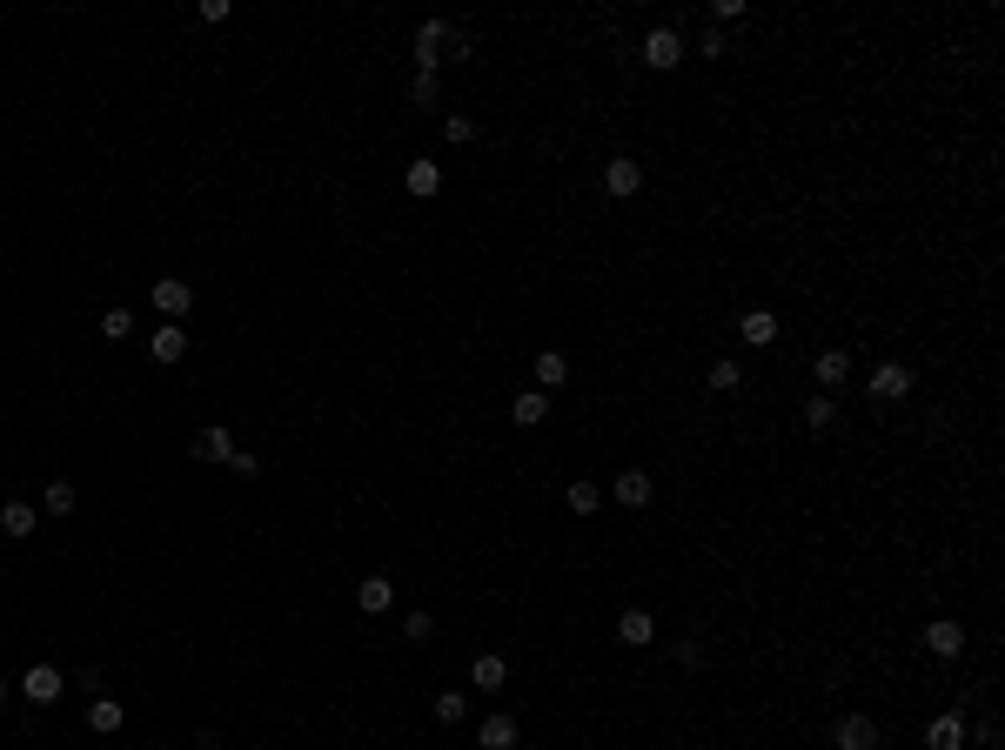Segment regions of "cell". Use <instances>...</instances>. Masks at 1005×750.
<instances>
[{
    "mask_svg": "<svg viewBox=\"0 0 1005 750\" xmlns=\"http://www.w3.org/2000/svg\"><path fill=\"white\" fill-rule=\"evenodd\" d=\"M677 663H684V670H697V663H704V643H697V637L677 643Z\"/></svg>",
    "mask_w": 1005,
    "mask_h": 750,
    "instance_id": "e575fe53",
    "label": "cell"
},
{
    "mask_svg": "<svg viewBox=\"0 0 1005 750\" xmlns=\"http://www.w3.org/2000/svg\"><path fill=\"white\" fill-rule=\"evenodd\" d=\"M516 737H523V724H516L510 710H490V717H483V750H516Z\"/></svg>",
    "mask_w": 1005,
    "mask_h": 750,
    "instance_id": "44dd1931",
    "label": "cell"
},
{
    "mask_svg": "<svg viewBox=\"0 0 1005 750\" xmlns=\"http://www.w3.org/2000/svg\"><path fill=\"white\" fill-rule=\"evenodd\" d=\"M469 684H476L483 697H490V690H503V684H510V663L496 657V650H476V657H469Z\"/></svg>",
    "mask_w": 1005,
    "mask_h": 750,
    "instance_id": "30bf717a",
    "label": "cell"
},
{
    "mask_svg": "<svg viewBox=\"0 0 1005 750\" xmlns=\"http://www.w3.org/2000/svg\"><path fill=\"white\" fill-rule=\"evenodd\" d=\"M563 503H570V516H597L603 489H597V483H570V489H563Z\"/></svg>",
    "mask_w": 1005,
    "mask_h": 750,
    "instance_id": "4316f807",
    "label": "cell"
},
{
    "mask_svg": "<svg viewBox=\"0 0 1005 750\" xmlns=\"http://www.w3.org/2000/svg\"><path fill=\"white\" fill-rule=\"evenodd\" d=\"M402 637H409V643H429V637H436V617H429V610H409V617H402Z\"/></svg>",
    "mask_w": 1005,
    "mask_h": 750,
    "instance_id": "4dcf8cb0",
    "label": "cell"
},
{
    "mask_svg": "<svg viewBox=\"0 0 1005 750\" xmlns=\"http://www.w3.org/2000/svg\"><path fill=\"white\" fill-rule=\"evenodd\" d=\"M409 101H416V108H436V101H443V74H436V67H429V74H416Z\"/></svg>",
    "mask_w": 1005,
    "mask_h": 750,
    "instance_id": "83f0119b",
    "label": "cell"
},
{
    "mask_svg": "<svg viewBox=\"0 0 1005 750\" xmlns=\"http://www.w3.org/2000/svg\"><path fill=\"white\" fill-rule=\"evenodd\" d=\"M603 188H610V195H637V188H644V161L610 155V168H603Z\"/></svg>",
    "mask_w": 1005,
    "mask_h": 750,
    "instance_id": "5bb4252c",
    "label": "cell"
},
{
    "mask_svg": "<svg viewBox=\"0 0 1005 750\" xmlns=\"http://www.w3.org/2000/svg\"><path fill=\"white\" fill-rule=\"evenodd\" d=\"M429 710H436V724H463V717H469V690H436V704H429Z\"/></svg>",
    "mask_w": 1005,
    "mask_h": 750,
    "instance_id": "484cf974",
    "label": "cell"
},
{
    "mask_svg": "<svg viewBox=\"0 0 1005 750\" xmlns=\"http://www.w3.org/2000/svg\"><path fill=\"white\" fill-rule=\"evenodd\" d=\"M704 382H711L717 396H731V389H744V362H731V355H717L711 369H704Z\"/></svg>",
    "mask_w": 1005,
    "mask_h": 750,
    "instance_id": "d4e9b609",
    "label": "cell"
},
{
    "mask_svg": "<svg viewBox=\"0 0 1005 750\" xmlns=\"http://www.w3.org/2000/svg\"><path fill=\"white\" fill-rule=\"evenodd\" d=\"M121 724H128V704H121V697H94V704H88V730H94V737H114Z\"/></svg>",
    "mask_w": 1005,
    "mask_h": 750,
    "instance_id": "ac0fdd59",
    "label": "cell"
},
{
    "mask_svg": "<svg viewBox=\"0 0 1005 750\" xmlns=\"http://www.w3.org/2000/svg\"><path fill=\"white\" fill-rule=\"evenodd\" d=\"M778 329H784V322H778L771 309H744V322H737V335H744L751 349H771V342H778Z\"/></svg>",
    "mask_w": 1005,
    "mask_h": 750,
    "instance_id": "2e32d148",
    "label": "cell"
},
{
    "mask_svg": "<svg viewBox=\"0 0 1005 750\" xmlns=\"http://www.w3.org/2000/svg\"><path fill=\"white\" fill-rule=\"evenodd\" d=\"M228 469H235V476H262V456H255V449H235Z\"/></svg>",
    "mask_w": 1005,
    "mask_h": 750,
    "instance_id": "d6a6232c",
    "label": "cell"
},
{
    "mask_svg": "<svg viewBox=\"0 0 1005 750\" xmlns=\"http://www.w3.org/2000/svg\"><path fill=\"white\" fill-rule=\"evenodd\" d=\"M34 530H41V509L34 503H0V536L7 543H27Z\"/></svg>",
    "mask_w": 1005,
    "mask_h": 750,
    "instance_id": "8fae6325",
    "label": "cell"
},
{
    "mask_svg": "<svg viewBox=\"0 0 1005 750\" xmlns=\"http://www.w3.org/2000/svg\"><path fill=\"white\" fill-rule=\"evenodd\" d=\"M831 422H838V409H831V396H811V402H804V429H818V436H825Z\"/></svg>",
    "mask_w": 1005,
    "mask_h": 750,
    "instance_id": "f1b7e54d",
    "label": "cell"
},
{
    "mask_svg": "<svg viewBox=\"0 0 1005 750\" xmlns=\"http://www.w3.org/2000/svg\"><path fill=\"white\" fill-rule=\"evenodd\" d=\"M563 382H570V362H563L557 349H543V355H536V389L550 396V389H563Z\"/></svg>",
    "mask_w": 1005,
    "mask_h": 750,
    "instance_id": "cb8c5ba5",
    "label": "cell"
},
{
    "mask_svg": "<svg viewBox=\"0 0 1005 750\" xmlns=\"http://www.w3.org/2000/svg\"><path fill=\"white\" fill-rule=\"evenodd\" d=\"M356 603H362V617H382V610H396V583H389V576H362Z\"/></svg>",
    "mask_w": 1005,
    "mask_h": 750,
    "instance_id": "9a60e30c",
    "label": "cell"
},
{
    "mask_svg": "<svg viewBox=\"0 0 1005 750\" xmlns=\"http://www.w3.org/2000/svg\"><path fill=\"white\" fill-rule=\"evenodd\" d=\"M148 302H155V315H161V322H181V315L195 309V282H188V275H155Z\"/></svg>",
    "mask_w": 1005,
    "mask_h": 750,
    "instance_id": "6da1fadb",
    "label": "cell"
},
{
    "mask_svg": "<svg viewBox=\"0 0 1005 750\" xmlns=\"http://www.w3.org/2000/svg\"><path fill=\"white\" fill-rule=\"evenodd\" d=\"M0 704H7V677H0Z\"/></svg>",
    "mask_w": 1005,
    "mask_h": 750,
    "instance_id": "d590c367",
    "label": "cell"
},
{
    "mask_svg": "<svg viewBox=\"0 0 1005 750\" xmlns=\"http://www.w3.org/2000/svg\"><path fill=\"white\" fill-rule=\"evenodd\" d=\"M443 141H449V148H469V141H476V121H469V114H449V121H443Z\"/></svg>",
    "mask_w": 1005,
    "mask_h": 750,
    "instance_id": "f546056e",
    "label": "cell"
},
{
    "mask_svg": "<svg viewBox=\"0 0 1005 750\" xmlns=\"http://www.w3.org/2000/svg\"><path fill=\"white\" fill-rule=\"evenodd\" d=\"M697 54H704V61H724V34H717V27H711V34L697 41Z\"/></svg>",
    "mask_w": 1005,
    "mask_h": 750,
    "instance_id": "836d02e7",
    "label": "cell"
},
{
    "mask_svg": "<svg viewBox=\"0 0 1005 750\" xmlns=\"http://www.w3.org/2000/svg\"><path fill=\"white\" fill-rule=\"evenodd\" d=\"M148 355H155L161 369H175L181 355H188V329H181V322H161V329L148 335Z\"/></svg>",
    "mask_w": 1005,
    "mask_h": 750,
    "instance_id": "9c48e42d",
    "label": "cell"
},
{
    "mask_svg": "<svg viewBox=\"0 0 1005 750\" xmlns=\"http://www.w3.org/2000/svg\"><path fill=\"white\" fill-rule=\"evenodd\" d=\"M61 690H67V677L54 670V663H34V670L21 677V697H27V704H54Z\"/></svg>",
    "mask_w": 1005,
    "mask_h": 750,
    "instance_id": "ba28073f",
    "label": "cell"
},
{
    "mask_svg": "<svg viewBox=\"0 0 1005 750\" xmlns=\"http://www.w3.org/2000/svg\"><path fill=\"white\" fill-rule=\"evenodd\" d=\"M195 463H228L235 456V429H222V422H208V429H195Z\"/></svg>",
    "mask_w": 1005,
    "mask_h": 750,
    "instance_id": "52a82bcc",
    "label": "cell"
},
{
    "mask_svg": "<svg viewBox=\"0 0 1005 750\" xmlns=\"http://www.w3.org/2000/svg\"><path fill=\"white\" fill-rule=\"evenodd\" d=\"M925 750H965V717L959 710H945V717L925 724Z\"/></svg>",
    "mask_w": 1005,
    "mask_h": 750,
    "instance_id": "4fadbf2b",
    "label": "cell"
},
{
    "mask_svg": "<svg viewBox=\"0 0 1005 750\" xmlns=\"http://www.w3.org/2000/svg\"><path fill=\"white\" fill-rule=\"evenodd\" d=\"M41 509H47V516H74V509H81V489H74V483H61V476H54V483L41 489Z\"/></svg>",
    "mask_w": 1005,
    "mask_h": 750,
    "instance_id": "603a6c76",
    "label": "cell"
},
{
    "mask_svg": "<svg viewBox=\"0 0 1005 750\" xmlns=\"http://www.w3.org/2000/svg\"><path fill=\"white\" fill-rule=\"evenodd\" d=\"M510 416H516V429H543V422H550V396H543V389H523V396L510 402Z\"/></svg>",
    "mask_w": 1005,
    "mask_h": 750,
    "instance_id": "7402d4cb",
    "label": "cell"
},
{
    "mask_svg": "<svg viewBox=\"0 0 1005 750\" xmlns=\"http://www.w3.org/2000/svg\"><path fill=\"white\" fill-rule=\"evenodd\" d=\"M811 375H818V389H825V396H838V389L851 382V355L845 349H825L818 362H811Z\"/></svg>",
    "mask_w": 1005,
    "mask_h": 750,
    "instance_id": "7c38bea8",
    "label": "cell"
},
{
    "mask_svg": "<svg viewBox=\"0 0 1005 750\" xmlns=\"http://www.w3.org/2000/svg\"><path fill=\"white\" fill-rule=\"evenodd\" d=\"M831 744H838V750H878V717L845 710V717H838V730H831Z\"/></svg>",
    "mask_w": 1005,
    "mask_h": 750,
    "instance_id": "277c9868",
    "label": "cell"
},
{
    "mask_svg": "<svg viewBox=\"0 0 1005 750\" xmlns=\"http://www.w3.org/2000/svg\"><path fill=\"white\" fill-rule=\"evenodd\" d=\"M610 496H617V503H624V509H644L650 496H657V483H650L644 469H624V476L610 483Z\"/></svg>",
    "mask_w": 1005,
    "mask_h": 750,
    "instance_id": "e0dca14e",
    "label": "cell"
},
{
    "mask_svg": "<svg viewBox=\"0 0 1005 750\" xmlns=\"http://www.w3.org/2000/svg\"><path fill=\"white\" fill-rule=\"evenodd\" d=\"M617 643H630V650L657 643V617H650V610H624V617H617Z\"/></svg>",
    "mask_w": 1005,
    "mask_h": 750,
    "instance_id": "ffe728a7",
    "label": "cell"
},
{
    "mask_svg": "<svg viewBox=\"0 0 1005 750\" xmlns=\"http://www.w3.org/2000/svg\"><path fill=\"white\" fill-rule=\"evenodd\" d=\"M402 188H409L416 201H429L436 188H443V161H409V168H402Z\"/></svg>",
    "mask_w": 1005,
    "mask_h": 750,
    "instance_id": "d6986e66",
    "label": "cell"
},
{
    "mask_svg": "<svg viewBox=\"0 0 1005 750\" xmlns=\"http://www.w3.org/2000/svg\"><path fill=\"white\" fill-rule=\"evenodd\" d=\"M918 643H925V657H938V663H959V657H965V623L938 617V623H925V630H918Z\"/></svg>",
    "mask_w": 1005,
    "mask_h": 750,
    "instance_id": "7a4b0ae2",
    "label": "cell"
},
{
    "mask_svg": "<svg viewBox=\"0 0 1005 750\" xmlns=\"http://www.w3.org/2000/svg\"><path fill=\"white\" fill-rule=\"evenodd\" d=\"M677 61H684V34H677V27H650V34H644V67L670 74Z\"/></svg>",
    "mask_w": 1005,
    "mask_h": 750,
    "instance_id": "3957f363",
    "label": "cell"
},
{
    "mask_svg": "<svg viewBox=\"0 0 1005 750\" xmlns=\"http://www.w3.org/2000/svg\"><path fill=\"white\" fill-rule=\"evenodd\" d=\"M865 389L878 402H905V396H912V369H905V362H878V369L865 375Z\"/></svg>",
    "mask_w": 1005,
    "mask_h": 750,
    "instance_id": "8992f818",
    "label": "cell"
},
{
    "mask_svg": "<svg viewBox=\"0 0 1005 750\" xmlns=\"http://www.w3.org/2000/svg\"><path fill=\"white\" fill-rule=\"evenodd\" d=\"M449 34H456L449 21H423V27H416V74H429V67L443 74V47H449Z\"/></svg>",
    "mask_w": 1005,
    "mask_h": 750,
    "instance_id": "5b68a950",
    "label": "cell"
},
{
    "mask_svg": "<svg viewBox=\"0 0 1005 750\" xmlns=\"http://www.w3.org/2000/svg\"><path fill=\"white\" fill-rule=\"evenodd\" d=\"M101 335H108V342H128V335H134V315H128V309H108V315H101Z\"/></svg>",
    "mask_w": 1005,
    "mask_h": 750,
    "instance_id": "1f68e13d",
    "label": "cell"
}]
</instances>
